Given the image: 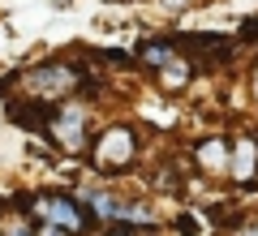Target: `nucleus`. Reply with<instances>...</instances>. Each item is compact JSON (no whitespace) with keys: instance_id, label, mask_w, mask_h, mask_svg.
<instances>
[{"instance_id":"1","label":"nucleus","mask_w":258,"mask_h":236,"mask_svg":"<svg viewBox=\"0 0 258 236\" xmlns=\"http://www.w3.org/2000/svg\"><path fill=\"white\" fill-rule=\"evenodd\" d=\"M39 219L64 227V232H82V227L91 223V210H86L82 202H74L69 193H43V198H39Z\"/></svg>"},{"instance_id":"2","label":"nucleus","mask_w":258,"mask_h":236,"mask_svg":"<svg viewBox=\"0 0 258 236\" xmlns=\"http://www.w3.org/2000/svg\"><path fill=\"white\" fill-rule=\"evenodd\" d=\"M47 133H52L64 150H82V146H86V108H82V103H64V108L52 116Z\"/></svg>"},{"instance_id":"3","label":"nucleus","mask_w":258,"mask_h":236,"mask_svg":"<svg viewBox=\"0 0 258 236\" xmlns=\"http://www.w3.org/2000/svg\"><path fill=\"white\" fill-rule=\"evenodd\" d=\"M112 159H116V164H129V159H134V137H129V129H103L99 150H95V164L108 168ZM108 172H112V168H108Z\"/></svg>"},{"instance_id":"4","label":"nucleus","mask_w":258,"mask_h":236,"mask_svg":"<svg viewBox=\"0 0 258 236\" xmlns=\"http://www.w3.org/2000/svg\"><path fill=\"white\" fill-rule=\"evenodd\" d=\"M26 82L35 86L39 95H47V99H52V95H64L69 86L78 82V73H74V69H60V64H47V69H30Z\"/></svg>"},{"instance_id":"5","label":"nucleus","mask_w":258,"mask_h":236,"mask_svg":"<svg viewBox=\"0 0 258 236\" xmlns=\"http://www.w3.org/2000/svg\"><path fill=\"white\" fill-rule=\"evenodd\" d=\"M198 159H203L207 172H224V168L232 164V159H228V146H224L220 137H203V142H198Z\"/></svg>"},{"instance_id":"6","label":"nucleus","mask_w":258,"mask_h":236,"mask_svg":"<svg viewBox=\"0 0 258 236\" xmlns=\"http://www.w3.org/2000/svg\"><path fill=\"white\" fill-rule=\"evenodd\" d=\"M254 164H258V142L254 137H241L237 142V159H232L228 168L241 176V181H249V176H254Z\"/></svg>"},{"instance_id":"7","label":"nucleus","mask_w":258,"mask_h":236,"mask_svg":"<svg viewBox=\"0 0 258 236\" xmlns=\"http://www.w3.org/2000/svg\"><path fill=\"white\" fill-rule=\"evenodd\" d=\"M138 56L151 64V69H168V64L176 60V56H172V43H142Z\"/></svg>"},{"instance_id":"8","label":"nucleus","mask_w":258,"mask_h":236,"mask_svg":"<svg viewBox=\"0 0 258 236\" xmlns=\"http://www.w3.org/2000/svg\"><path fill=\"white\" fill-rule=\"evenodd\" d=\"M35 236H74V232H64V227H56V223H47V219H39V223H35Z\"/></svg>"},{"instance_id":"9","label":"nucleus","mask_w":258,"mask_h":236,"mask_svg":"<svg viewBox=\"0 0 258 236\" xmlns=\"http://www.w3.org/2000/svg\"><path fill=\"white\" fill-rule=\"evenodd\" d=\"M99 236H138V232H134V223H112V227H103Z\"/></svg>"},{"instance_id":"10","label":"nucleus","mask_w":258,"mask_h":236,"mask_svg":"<svg viewBox=\"0 0 258 236\" xmlns=\"http://www.w3.org/2000/svg\"><path fill=\"white\" fill-rule=\"evenodd\" d=\"M5 236H35V227H30V223H9Z\"/></svg>"},{"instance_id":"11","label":"nucleus","mask_w":258,"mask_h":236,"mask_svg":"<svg viewBox=\"0 0 258 236\" xmlns=\"http://www.w3.org/2000/svg\"><path fill=\"white\" fill-rule=\"evenodd\" d=\"M241 236H258V215H254V219H249V223H245V227H241Z\"/></svg>"},{"instance_id":"12","label":"nucleus","mask_w":258,"mask_h":236,"mask_svg":"<svg viewBox=\"0 0 258 236\" xmlns=\"http://www.w3.org/2000/svg\"><path fill=\"white\" fill-rule=\"evenodd\" d=\"M0 236H5V232H0Z\"/></svg>"}]
</instances>
